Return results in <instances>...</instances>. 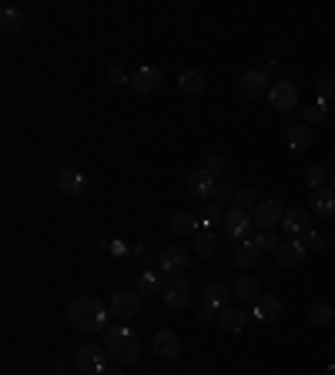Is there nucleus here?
<instances>
[{
  "mask_svg": "<svg viewBox=\"0 0 335 375\" xmlns=\"http://www.w3.org/2000/svg\"><path fill=\"white\" fill-rule=\"evenodd\" d=\"M107 349H101V345H81L78 355H74V365H78L84 375H104L111 365H107Z\"/></svg>",
  "mask_w": 335,
  "mask_h": 375,
  "instance_id": "20e7f679",
  "label": "nucleus"
},
{
  "mask_svg": "<svg viewBox=\"0 0 335 375\" xmlns=\"http://www.w3.org/2000/svg\"><path fill=\"white\" fill-rule=\"evenodd\" d=\"M104 349H107V355H111L117 365H124V369L141 359V342L134 335V328H128V325H111V328L104 332Z\"/></svg>",
  "mask_w": 335,
  "mask_h": 375,
  "instance_id": "f03ea898",
  "label": "nucleus"
},
{
  "mask_svg": "<svg viewBox=\"0 0 335 375\" xmlns=\"http://www.w3.org/2000/svg\"><path fill=\"white\" fill-rule=\"evenodd\" d=\"M282 311H285L282 298L258 295V302H255V319H258V322H278V319H282Z\"/></svg>",
  "mask_w": 335,
  "mask_h": 375,
  "instance_id": "a211bd4d",
  "label": "nucleus"
},
{
  "mask_svg": "<svg viewBox=\"0 0 335 375\" xmlns=\"http://www.w3.org/2000/svg\"><path fill=\"white\" fill-rule=\"evenodd\" d=\"M165 305L168 309H184L188 302H192V285H188V278L181 275V278H171V282L165 285Z\"/></svg>",
  "mask_w": 335,
  "mask_h": 375,
  "instance_id": "f8f14e48",
  "label": "nucleus"
},
{
  "mask_svg": "<svg viewBox=\"0 0 335 375\" xmlns=\"http://www.w3.org/2000/svg\"><path fill=\"white\" fill-rule=\"evenodd\" d=\"M269 74L265 71H245L242 81H238V94L245 97V101H258L261 94H269Z\"/></svg>",
  "mask_w": 335,
  "mask_h": 375,
  "instance_id": "6e6552de",
  "label": "nucleus"
},
{
  "mask_svg": "<svg viewBox=\"0 0 335 375\" xmlns=\"http://www.w3.org/2000/svg\"><path fill=\"white\" fill-rule=\"evenodd\" d=\"M24 13L17 11V7H4V11H0V27H4V30H7V34H17V30H24Z\"/></svg>",
  "mask_w": 335,
  "mask_h": 375,
  "instance_id": "cd10ccee",
  "label": "nucleus"
},
{
  "mask_svg": "<svg viewBox=\"0 0 335 375\" xmlns=\"http://www.w3.org/2000/svg\"><path fill=\"white\" fill-rule=\"evenodd\" d=\"M332 349H335V338H332Z\"/></svg>",
  "mask_w": 335,
  "mask_h": 375,
  "instance_id": "37998d69",
  "label": "nucleus"
},
{
  "mask_svg": "<svg viewBox=\"0 0 335 375\" xmlns=\"http://www.w3.org/2000/svg\"><path fill=\"white\" fill-rule=\"evenodd\" d=\"M235 298H242V302H258V295H261V285H258V278L255 275H238L235 278Z\"/></svg>",
  "mask_w": 335,
  "mask_h": 375,
  "instance_id": "aec40b11",
  "label": "nucleus"
},
{
  "mask_svg": "<svg viewBox=\"0 0 335 375\" xmlns=\"http://www.w3.org/2000/svg\"><path fill=\"white\" fill-rule=\"evenodd\" d=\"M261 255V248L255 245V238L252 242H242V245H235V268H252Z\"/></svg>",
  "mask_w": 335,
  "mask_h": 375,
  "instance_id": "a878e982",
  "label": "nucleus"
},
{
  "mask_svg": "<svg viewBox=\"0 0 335 375\" xmlns=\"http://www.w3.org/2000/svg\"><path fill=\"white\" fill-rule=\"evenodd\" d=\"M325 178H329V171H325L322 165H309V168H305V184H309L312 191H315V188H325Z\"/></svg>",
  "mask_w": 335,
  "mask_h": 375,
  "instance_id": "7c9ffc66",
  "label": "nucleus"
},
{
  "mask_svg": "<svg viewBox=\"0 0 335 375\" xmlns=\"http://www.w3.org/2000/svg\"><path fill=\"white\" fill-rule=\"evenodd\" d=\"M312 141H315V134L309 131V124H295V128H288V151H295V155H302V151H309Z\"/></svg>",
  "mask_w": 335,
  "mask_h": 375,
  "instance_id": "4be33fe9",
  "label": "nucleus"
},
{
  "mask_svg": "<svg viewBox=\"0 0 335 375\" xmlns=\"http://www.w3.org/2000/svg\"><path fill=\"white\" fill-rule=\"evenodd\" d=\"M302 245L309 248V251H322V248L329 245V234H325V232H315V228H312V232L302 234Z\"/></svg>",
  "mask_w": 335,
  "mask_h": 375,
  "instance_id": "2f4dec72",
  "label": "nucleus"
},
{
  "mask_svg": "<svg viewBox=\"0 0 335 375\" xmlns=\"http://www.w3.org/2000/svg\"><path fill=\"white\" fill-rule=\"evenodd\" d=\"M54 184H57L64 194H71V198H78V194L88 191V181H84V174H81L78 168H61L57 178H54Z\"/></svg>",
  "mask_w": 335,
  "mask_h": 375,
  "instance_id": "4468645a",
  "label": "nucleus"
},
{
  "mask_svg": "<svg viewBox=\"0 0 335 375\" xmlns=\"http://www.w3.org/2000/svg\"><path fill=\"white\" fill-rule=\"evenodd\" d=\"M171 232L175 234H198L201 232V221H198V215H192V211H178V215H171Z\"/></svg>",
  "mask_w": 335,
  "mask_h": 375,
  "instance_id": "b1692460",
  "label": "nucleus"
},
{
  "mask_svg": "<svg viewBox=\"0 0 335 375\" xmlns=\"http://www.w3.org/2000/svg\"><path fill=\"white\" fill-rule=\"evenodd\" d=\"M178 91L188 94V97H198V94L205 91V78H201L198 71H181L178 74Z\"/></svg>",
  "mask_w": 335,
  "mask_h": 375,
  "instance_id": "bb28decb",
  "label": "nucleus"
},
{
  "mask_svg": "<svg viewBox=\"0 0 335 375\" xmlns=\"http://www.w3.org/2000/svg\"><path fill=\"white\" fill-rule=\"evenodd\" d=\"M104 375H128V372H124V365H111Z\"/></svg>",
  "mask_w": 335,
  "mask_h": 375,
  "instance_id": "ea45409f",
  "label": "nucleus"
},
{
  "mask_svg": "<svg viewBox=\"0 0 335 375\" xmlns=\"http://www.w3.org/2000/svg\"><path fill=\"white\" fill-rule=\"evenodd\" d=\"M155 355L158 359H165V362H171V359H178L181 355V338L175 335L171 328L155 332Z\"/></svg>",
  "mask_w": 335,
  "mask_h": 375,
  "instance_id": "2eb2a0df",
  "label": "nucleus"
},
{
  "mask_svg": "<svg viewBox=\"0 0 335 375\" xmlns=\"http://www.w3.org/2000/svg\"><path fill=\"white\" fill-rule=\"evenodd\" d=\"M188 268V251L178 245H168L161 248V255H158V272L171 275V278H181V272Z\"/></svg>",
  "mask_w": 335,
  "mask_h": 375,
  "instance_id": "423d86ee",
  "label": "nucleus"
},
{
  "mask_svg": "<svg viewBox=\"0 0 335 375\" xmlns=\"http://www.w3.org/2000/svg\"><path fill=\"white\" fill-rule=\"evenodd\" d=\"M235 292L228 288L225 282H205V288H201V311H198V322H215L218 319V311L228 305V298H232Z\"/></svg>",
  "mask_w": 335,
  "mask_h": 375,
  "instance_id": "7ed1b4c3",
  "label": "nucleus"
},
{
  "mask_svg": "<svg viewBox=\"0 0 335 375\" xmlns=\"http://www.w3.org/2000/svg\"><path fill=\"white\" fill-rule=\"evenodd\" d=\"M215 322H218L225 332H242V328L248 325V315H245V311L228 309V305H225V309L218 311V319H215Z\"/></svg>",
  "mask_w": 335,
  "mask_h": 375,
  "instance_id": "393cba45",
  "label": "nucleus"
},
{
  "mask_svg": "<svg viewBox=\"0 0 335 375\" xmlns=\"http://www.w3.org/2000/svg\"><path fill=\"white\" fill-rule=\"evenodd\" d=\"M194 251H198L201 258H211V255L218 251V238L211 232H198L194 234Z\"/></svg>",
  "mask_w": 335,
  "mask_h": 375,
  "instance_id": "c85d7f7f",
  "label": "nucleus"
},
{
  "mask_svg": "<svg viewBox=\"0 0 335 375\" xmlns=\"http://www.w3.org/2000/svg\"><path fill=\"white\" fill-rule=\"evenodd\" d=\"M235 208H238V211H248V215H255V208H258V194L252 191V188H242V191L235 194Z\"/></svg>",
  "mask_w": 335,
  "mask_h": 375,
  "instance_id": "c756f323",
  "label": "nucleus"
},
{
  "mask_svg": "<svg viewBox=\"0 0 335 375\" xmlns=\"http://www.w3.org/2000/svg\"><path fill=\"white\" fill-rule=\"evenodd\" d=\"M325 117H329V104L315 97V101L305 107V121H309V124H319V121H325Z\"/></svg>",
  "mask_w": 335,
  "mask_h": 375,
  "instance_id": "473e14b6",
  "label": "nucleus"
},
{
  "mask_svg": "<svg viewBox=\"0 0 335 375\" xmlns=\"http://www.w3.org/2000/svg\"><path fill=\"white\" fill-rule=\"evenodd\" d=\"M107 81H111V84H131L128 71H124L121 64H111V67H107Z\"/></svg>",
  "mask_w": 335,
  "mask_h": 375,
  "instance_id": "58836bf2",
  "label": "nucleus"
},
{
  "mask_svg": "<svg viewBox=\"0 0 335 375\" xmlns=\"http://www.w3.org/2000/svg\"><path fill=\"white\" fill-rule=\"evenodd\" d=\"M269 104L275 107V111H292L298 104V88L292 84V81H275L269 91Z\"/></svg>",
  "mask_w": 335,
  "mask_h": 375,
  "instance_id": "1a4fd4ad",
  "label": "nucleus"
},
{
  "mask_svg": "<svg viewBox=\"0 0 335 375\" xmlns=\"http://www.w3.org/2000/svg\"><path fill=\"white\" fill-rule=\"evenodd\" d=\"M312 211L332 218L335 215V191L332 188H315V191H312Z\"/></svg>",
  "mask_w": 335,
  "mask_h": 375,
  "instance_id": "5701e85b",
  "label": "nucleus"
},
{
  "mask_svg": "<svg viewBox=\"0 0 335 375\" xmlns=\"http://www.w3.org/2000/svg\"><path fill=\"white\" fill-rule=\"evenodd\" d=\"M329 188L335 191V171H329Z\"/></svg>",
  "mask_w": 335,
  "mask_h": 375,
  "instance_id": "a19ab883",
  "label": "nucleus"
},
{
  "mask_svg": "<svg viewBox=\"0 0 335 375\" xmlns=\"http://www.w3.org/2000/svg\"><path fill=\"white\" fill-rule=\"evenodd\" d=\"M252 228H255V218L248 215V211H238V208H232L228 215H225V234L232 238V242H248V234H252Z\"/></svg>",
  "mask_w": 335,
  "mask_h": 375,
  "instance_id": "39448f33",
  "label": "nucleus"
},
{
  "mask_svg": "<svg viewBox=\"0 0 335 375\" xmlns=\"http://www.w3.org/2000/svg\"><path fill=\"white\" fill-rule=\"evenodd\" d=\"M255 225L261 228V232H271L278 221L285 218V208H282V201H275V198H269V201H261V205L255 208Z\"/></svg>",
  "mask_w": 335,
  "mask_h": 375,
  "instance_id": "9b49d317",
  "label": "nucleus"
},
{
  "mask_svg": "<svg viewBox=\"0 0 335 375\" xmlns=\"http://www.w3.org/2000/svg\"><path fill=\"white\" fill-rule=\"evenodd\" d=\"M305 255H309V248L302 242H282V248L275 251V261H278V268H298Z\"/></svg>",
  "mask_w": 335,
  "mask_h": 375,
  "instance_id": "dca6fc26",
  "label": "nucleus"
},
{
  "mask_svg": "<svg viewBox=\"0 0 335 375\" xmlns=\"http://www.w3.org/2000/svg\"><path fill=\"white\" fill-rule=\"evenodd\" d=\"M255 245L261 248V251H278V248H282V242H278V238H275L271 232H261V234L255 238Z\"/></svg>",
  "mask_w": 335,
  "mask_h": 375,
  "instance_id": "4c0bfd02",
  "label": "nucleus"
},
{
  "mask_svg": "<svg viewBox=\"0 0 335 375\" xmlns=\"http://www.w3.org/2000/svg\"><path fill=\"white\" fill-rule=\"evenodd\" d=\"M57 375H67V372H57Z\"/></svg>",
  "mask_w": 335,
  "mask_h": 375,
  "instance_id": "c03bdc74",
  "label": "nucleus"
},
{
  "mask_svg": "<svg viewBox=\"0 0 335 375\" xmlns=\"http://www.w3.org/2000/svg\"><path fill=\"white\" fill-rule=\"evenodd\" d=\"M161 81H165V74H161V67H141L134 78H131V88L138 94H151L161 88Z\"/></svg>",
  "mask_w": 335,
  "mask_h": 375,
  "instance_id": "f3484780",
  "label": "nucleus"
},
{
  "mask_svg": "<svg viewBox=\"0 0 335 375\" xmlns=\"http://www.w3.org/2000/svg\"><path fill=\"white\" fill-rule=\"evenodd\" d=\"M225 215L228 211H221V205L211 198V201H205V208L198 211V221H201V232H211V228H218V225H225Z\"/></svg>",
  "mask_w": 335,
  "mask_h": 375,
  "instance_id": "412c9836",
  "label": "nucleus"
},
{
  "mask_svg": "<svg viewBox=\"0 0 335 375\" xmlns=\"http://www.w3.org/2000/svg\"><path fill=\"white\" fill-rule=\"evenodd\" d=\"M282 228L288 238H302L305 232H312V211H305V208H288L282 218Z\"/></svg>",
  "mask_w": 335,
  "mask_h": 375,
  "instance_id": "9d476101",
  "label": "nucleus"
},
{
  "mask_svg": "<svg viewBox=\"0 0 335 375\" xmlns=\"http://www.w3.org/2000/svg\"><path fill=\"white\" fill-rule=\"evenodd\" d=\"M235 194H238V191H235V184L228 181V178H218V181H215V194H211V198L221 205V201H235Z\"/></svg>",
  "mask_w": 335,
  "mask_h": 375,
  "instance_id": "72a5a7b5",
  "label": "nucleus"
},
{
  "mask_svg": "<svg viewBox=\"0 0 335 375\" xmlns=\"http://www.w3.org/2000/svg\"><path fill=\"white\" fill-rule=\"evenodd\" d=\"M215 174H208L205 168H194L188 174V194L192 198H201V201H211V194H215Z\"/></svg>",
  "mask_w": 335,
  "mask_h": 375,
  "instance_id": "ddd939ff",
  "label": "nucleus"
},
{
  "mask_svg": "<svg viewBox=\"0 0 335 375\" xmlns=\"http://www.w3.org/2000/svg\"><path fill=\"white\" fill-rule=\"evenodd\" d=\"M325 375H335V365H329V369H325Z\"/></svg>",
  "mask_w": 335,
  "mask_h": 375,
  "instance_id": "79ce46f5",
  "label": "nucleus"
},
{
  "mask_svg": "<svg viewBox=\"0 0 335 375\" xmlns=\"http://www.w3.org/2000/svg\"><path fill=\"white\" fill-rule=\"evenodd\" d=\"M165 285L168 282H161V272L148 268V272H141L134 278V292H138V295H158V292H165Z\"/></svg>",
  "mask_w": 335,
  "mask_h": 375,
  "instance_id": "6ab92c4d",
  "label": "nucleus"
},
{
  "mask_svg": "<svg viewBox=\"0 0 335 375\" xmlns=\"http://www.w3.org/2000/svg\"><path fill=\"white\" fill-rule=\"evenodd\" d=\"M107 315H111V309L94 295H81L67 305V319H71V325H74L78 332H88V335L90 332H101L104 325H107Z\"/></svg>",
  "mask_w": 335,
  "mask_h": 375,
  "instance_id": "f257e3e1",
  "label": "nucleus"
},
{
  "mask_svg": "<svg viewBox=\"0 0 335 375\" xmlns=\"http://www.w3.org/2000/svg\"><path fill=\"white\" fill-rule=\"evenodd\" d=\"M332 319H335V309H332V305H325V302L312 305V322H315V325H329Z\"/></svg>",
  "mask_w": 335,
  "mask_h": 375,
  "instance_id": "f704fd0d",
  "label": "nucleus"
},
{
  "mask_svg": "<svg viewBox=\"0 0 335 375\" xmlns=\"http://www.w3.org/2000/svg\"><path fill=\"white\" fill-rule=\"evenodd\" d=\"M315 94H319V101L329 104V101L335 97V81H332V78H322L319 84H315Z\"/></svg>",
  "mask_w": 335,
  "mask_h": 375,
  "instance_id": "e433bc0d",
  "label": "nucleus"
},
{
  "mask_svg": "<svg viewBox=\"0 0 335 375\" xmlns=\"http://www.w3.org/2000/svg\"><path fill=\"white\" fill-rule=\"evenodd\" d=\"M111 315H114L117 322H131L138 311H141V295L138 292H117V295H111Z\"/></svg>",
  "mask_w": 335,
  "mask_h": 375,
  "instance_id": "0eeeda50",
  "label": "nucleus"
},
{
  "mask_svg": "<svg viewBox=\"0 0 335 375\" xmlns=\"http://www.w3.org/2000/svg\"><path fill=\"white\" fill-rule=\"evenodd\" d=\"M201 168H205L208 174L221 178V171H225V157H221V155H205V157H201Z\"/></svg>",
  "mask_w": 335,
  "mask_h": 375,
  "instance_id": "c9c22d12",
  "label": "nucleus"
}]
</instances>
